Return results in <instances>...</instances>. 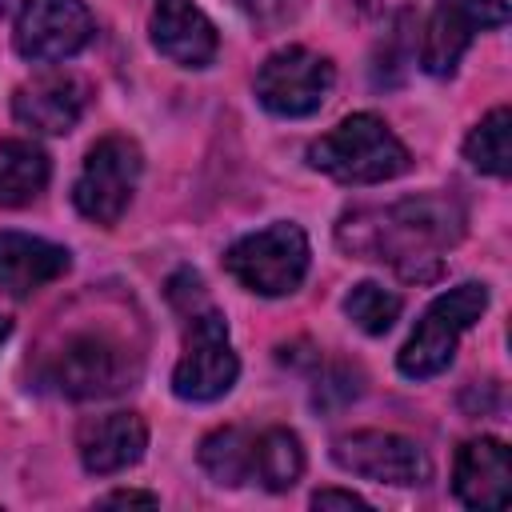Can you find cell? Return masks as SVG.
Masks as SVG:
<instances>
[{"label":"cell","mask_w":512,"mask_h":512,"mask_svg":"<svg viewBox=\"0 0 512 512\" xmlns=\"http://www.w3.org/2000/svg\"><path fill=\"white\" fill-rule=\"evenodd\" d=\"M464 236V212L452 196H408L388 208H356L336 224L344 252L388 260L404 280H436L440 252Z\"/></svg>","instance_id":"cell-1"},{"label":"cell","mask_w":512,"mask_h":512,"mask_svg":"<svg viewBox=\"0 0 512 512\" xmlns=\"http://www.w3.org/2000/svg\"><path fill=\"white\" fill-rule=\"evenodd\" d=\"M308 164L340 184H380L408 172L412 160L380 116L352 112L332 132L308 144Z\"/></svg>","instance_id":"cell-2"},{"label":"cell","mask_w":512,"mask_h":512,"mask_svg":"<svg viewBox=\"0 0 512 512\" xmlns=\"http://www.w3.org/2000/svg\"><path fill=\"white\" fill-rule=\"evenodd\" d=\"M484 308H488V288L476 284V280L440 292L424 308V316L412 328V336L404 340V348L396 356V368L408 380H428V376L444 372L452 364V356H456L460 336L484 316Z\"/></svg>","instance_id":"cell-3"},{"label":"cell","mask_w":512,"mask_h":512,"mask_svg":"<svg viewBox=\"0 0 512 512\" xmlns=\"http://www.w3.org/2000/svg\"><path fill=\"white\" fill-rule=\"evenodd\" d=\"M132 376H136V352L108 328H84L64 336V344L48 360V380L72 400L112 396L128 388Z\"/></svg>","instance_id":"cell-4"},{"label":"cell","mask_w":512,"mask_h":512,"mask_svg":"<svg viewBox=\"0 0 512 512\" xmlns=\"http://www.w3.org/2000/svg\"><path fill=\"white\" fill-rule=\"evenodd\" d=\"M224 268L236 284H244L256 296H288L300 288L308 272V236L300 232V224L280 220L236 240L224 252Z\"/></svg>","instance_id":"cell-5"},{"label":"cell","mask_w":512,"mask_h":512,"mask_svg":"<svg viewBox=\"0 0 512 512\" xmlns=\"http://www.w3.org/2000/svg\"><path fill=\"white\" fill-rule=\"evenodd\" d=\"M184 320V356L172 368V392L196 404L220 400L240 376V360L228 344V324L212 304L188 312Z\"/></svg>","instance_id":"cell-6"},{"label":"cell","mask_w":512,"mask_h":512,"mask_svg":"<svg viewBox=\"0 0 512 512\" xmlns=\"http://www.w3.org/2000/svg\"><path fill=\"white\" fill-rule=\"evenodd\" d=\"M140 168H144L140 148L128 136H104V140H96L88 148V156H84V168H80L76 184H72L76 212L84 220H92V224L112 228L124 216V208H128V200L136 192Z\"/></svg>","instance_id":"cell-7"},{"label":"cell","mask_w":512,"mask_h":512,"mask_svg":"<svg viewBox=\"0 0 512 512\" xmlns=\"http://www.w3.org/2000/svg\"><path fill=\"white\" fill-rule=\"evenodd\" d=\"M332 80H336V72H332L328 56L300 48V44H288L260 64L256 100L272 116H312L324 104Z\"/></svg>","instance_id":"cell-8"},{"label":"cell","mask_w":512,"mask_h":512,"mask_svg":"<svg viewBox=\"0 0 512 512\" xmlns=\"http://www.w3.org/2000/svg\"><path fill=\"white\" fill-rule=\"evenodd\" d=\"M12 40L32 64L68 60L92 40V12L84 0H24Z\"/></svg>","instance_id":"cell-9"},{"label":"cell","mask_w":512,"mask_h":512,"mask_svg":"<svg viewBox=\"0 0 512 512\" xmlns=\"http://www.w3.org/2000/svg\"><path fill=\"white\" fill-rule=\"evenodd\" d=\"M332 460L344 472L376 480V484H424L432 472V464L416 440L396 436V432H380V428L340 436L332 444Z\"/></svg>","instance_id":"cell-10"},{"label":"cell","mask_w":512,"mask_h":512,"mask_svg":"<svg viewBox=\"0 0 512 512\" xmlns=\"http://www.w3.org/2000/svg\"><path fill=\"white\" fill-rule=\"evenodd\" d=\"M508 20L504 0H440L428 32H424V52L420 64L428 76H452L460 56L468 52L472 36L480 28H500Z\"/></svg>","instance_id":"cell-11"},{"label":"cell","mask_w":512,"mask_h":512,"mask_svg":"<svg viewBox=\"0 0 512 512\" xmlns=\"http://www.w3.org/2000/svg\"><path fill=\"white\" fill-rule=\"evenodd\" d=\"M84 104H88L84 80H76L68 72H48V76H36V80H28V84L16 88L12 116L24 128H32V132L64 136L84 116Z\"/></svg>","instance_id":"cell-12"},{"label":"cell","mask_w":512,"mask_h":512,"mask_svg":"<svg viewBox=\"0 0 512 512\" xmlns=\"http://www.w3.org/2000/svg\"><path fill=\"white\" fill-rule=\"evenodd\" d=\"M76 448H80V464L92 476H112L132 468L144 448H148V424L136 412H104V416H88L76 432Z\"/></svg>","instance_id":"cell-13"},{"label":"cell","mask_w":512,"mask_h":512,"mask_svg":"<svg viewBox=\"0 0 512 512\" xmlns=\"http://www.w3.org/2000/svg\"><path fill=\"white\" fill-rule=\"evenodd\" d=\"M508 484H512V460L500 440L476 436L456 448L452 492L464 508H504Z\"/></svg>","instance_id":"cell-14"},{"label":"cell","mask_w":512,"mask_h":512,"mask_svg":"<svg viewBox=\"0 0 512 512\" xmlns=\"http://www.w3.org/2000/svg\"><path fill=\"white\" fill-rule=\"evenodd\" d=\"M148 28H152L156 52L180 68H208L220 48L212 20L192 0H156Z\"/></svg>","instance_id":"cell-15"},{"label":"cell","mask_w":512,"mask_h":512,"mask_svg":"<svg viewBox=\"0 0 512 512\" xmlns=\"http://www.w3.org/2000/svg\"><path fill=\"white\" fill-rule=\"evenodd\" d=\"M72 268L68 248L28 236V232H0V292L12 300H28L44 284L60 280Z\"/></svg>","instance_id":"cell-16"},{"label":"cell","mask_w":512,"mask_h":512,"mask_svg":"<svg viewBox=\"0 0 512 512\" xmlns=\"http://www.w3.org/2000/svg\"><path fill=\"white\" fill-rule=\"evenodd\" d=\"M48 184V156L32 140H0V208L32 204Z\"/></svg>","instance_id":"cell-17"},{"label":"cell","mask_w":512,"mask_h":512,"mask_svg":"<svg viewBox=\"0 0 512 512\" xmlns=\"http://www.w3.org/2000/svg\"><path fill=\"white\" fill-rule=\"evenodd\" d=\"M304 472V448L296 440V432L288 428H268L252 440V476L268 488V492H284L300 480Z\"/></svg>","instance_id":"cell-18"},{"label":"cell","mask_w":512,"mask_h":512,"mask_svg":"<svg viewBox=\"0 0 512 512\" xmlns=\"http://www.w3.org/2000/svg\"><path fill=\"white\" fill-rule=\"evenodd\" d=\"M200 468L224 484L236 488L252 476V436L244 428H216L200 440Z\"/></svg>","instance_id":"cell-19"},{"label":"cell","mask_w":512,"mask_h":512,"mask_svg":"<svg viewBox=\"0 0 512 512\" xmlns=\"http://www.w3.org/2000/svg\"><path fill=\"white\" fill-rule=\"evenodd\" d=\"M464 160L488 176H508L512 168V112L500 104L492 108L464 140Z\"/></svg>","instance_id":"cell-20"},{"label":"cell","mask_w":512,"mask_h":512,"mask_svg":"<svg viewBox=\"0 0 512 512\" xmlns=\"http://www.w3.org/2000/svg\"><path fill=\"white\" fill-rule=\"evenodd\" d=\"M344 312H348V320H352L360 332L384 336V332L396 324V316H400V296L388 292L384 284L364 280V284H356V288L344 296Z\"/></svg>","instance_id":"cell-21"},{"label":"cell","mask_w":512,"mask_h":512,"mask_svg":"<svg viewBox=\"0 0 512 512\" xmlns=\"http://www.w3.org/2000/svg\"><path fill=\"white\" fill-rule=\"evenodd\" d=\"M408 28H412V12H400L396 24H392V32L384 36V44L376 52V84H396L404 76L408 60H412V36H408Z\"/></svg>","instance_id":"cell-22"},{"label":"cell","mask_w":512,"mask_h":512,"mask_svg":"<svg viewBox=\"0 0 512 512\" xmlns=\"http://www.w3.org/2000/svg\"><path fill=\"white\" fill-rule=\"evenodd\" d=\"M360 392H364V376H360L352 364H332V368L316 380V388H312V404L324 408V412H332V408L352 404Z\"/></svg>","instance_id":"cell-23"},{"label":"cell","mask_w":512,"mask_h":512,"mask_svg":"<svg viewBox=\"0 0 512 512\" xmlns=\"http://www.w3.org/2000/svg\"><path fill=\"white\" fill-rule=\"evenodd\" d=\"M256 24H264V28H280V24H288V20H296V12L304 8V0H236Z\"/></svg>","instance_id":"cell-24"},{"label":"cell","mask_w":512,"mask_h":512,"mask_svg":"<svg viewBox=\"0 0 512 512\" xmlns=\"http://www.w3.org/2000/svg\"><path fill=\"white\" fill-rule=\"evenodd\" d=\"M312 508H368V500L356 492H344V488H320L312 496Z\"/></svg>","instance_id":"cell-25"},{"label":"cell","mask_w":512,"mask_h":512,"mask_svg":"<svg viewBox=\"0 0 512 512\" xmlns=\"http://www.w3.org/2000/svg\"><path fill=\"white\" fill-rule=\"evenodd\" d=\"M100 504H144V508H152L156 496L152 492H108Z\"/></svg>","instance_id":"cell-26"},{"label":"cell","mask_w":512,"mask_h":512,"mask_svg":"<svg viewBox=\"0 0 512 512\" xmlns=\"http://www.w3.org/2000/svg\"><path fill=\"white\" fill-rule=\"evenodd\" d=\"M8 328H12V324H8L4 316H0V344H4V336H8Z\"/></svg>","instance_id":"cell-27"},{"label":"cell","mask_w":512,"mask_h":512,"mask_svg":"<svg viewBox=\"0 0 512 512\" xmlns=\"http://www.w3.org/2000/svg\"><path fill=\"white\" fill-rule=\"evenodd\" d=\"M8 8H12V0H0V16H4V12H8Z\"/></svg>","instance_id":"cell-28"}]
</instances>
